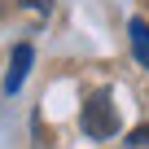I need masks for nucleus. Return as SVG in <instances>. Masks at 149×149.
<instances>
[{
  "mask_svg": "<svg viewBox=\"0 0 149 149\" xmlns=\"http://www.w3.org/2000/svg\"><path fill=\"white\" fill-rule=\"evenodd\" d=\"M84 132H88L92 140H105V136L118 132V110H114V101H110L105 92H97V97L84 105Z\"/></svg>",
  "mask_w": 149,
  "mask_h": 149,
  "instance_id": "1",
  "label": "nucleus"
},
{
  "mask_svg": "<svg viewBox=\"0 0 149 149\" xmlns=\"http://www.w3.org/2000/svg\"><path fill=\"white\" fill-rule=\"evenodd\" d=\"M26 70H31V44H18V48H13V61H9V79H5V88H9V92H18V88H22Z\"/></svg>",
  "mask_w": 149,
  "mask_h": 149,
  "instance_id": "2",
  "label": "nucleus"
},
{
  "mask_svg": "<svg viewBox=\"0 0 149 149\" xmlns=\"http://www.w3.org/2000/svg\"><path fill=\"white\" fill-rule=\"evenodd\" d=\"M127 35H132V53H136V61H140V66H149V22H140V18H136V22L127 26Z\"/></svg>",
  "mask_w": 149,
  "mask_h": 149,
  "instance_id": "3",
  "label": "nucleus"
},
{
  "mask_svg": "<svg viewBox=\"0 0 149 149\" xmlns=\"http://www.w3.org/2000/svg\"><path fill=\"white\" fill-rule=\"evenodd\" d=\"M127 145H136V149H149V123H145V127H136V132L127 136Z\"/></svg>",
  "mask_w": 149,
  "mask_h": 149,
  "instance_id": "4",
  "label": "nucleus"
},
{
  "mask_svg": "<svg viewBox=\"0 0 149 149\" xmlns=\"http://www.w3.org/2000/svg\"><path fill=\"white\" fill-rule=\"evenodd\" d=\"M22 5H26V9H40V13H44V9L53 5V0H22Z\"/></svg>",
  "mask_w": 149,
  "mask_h": 149,
  "instance_id": "5",
  "label": "nucleus"
}]
</instances>
